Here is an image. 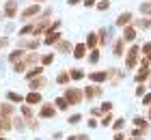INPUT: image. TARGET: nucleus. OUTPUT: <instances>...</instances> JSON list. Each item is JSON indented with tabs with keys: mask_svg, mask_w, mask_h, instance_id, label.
I'll use <instances>...</instances> for the list:
<instances>
[{
	"mask_svg": "<svg viewBox=\"0 0 151 140\" xmlns=\"http://www.w3.org/2000/svg\"><path fill=\"white\" fill-rule=\"evenodd\" d=\"M140 11H142V15H151V2H142Z\"/></svg>",
	"mask_w": 151,
	"mask_h": 140,
	"instance_id": "16",
	"label": "nucleus"
},
{
	"mask_svg": "<svg viewBox=\"0 0 151 140\" xmlns=\"http://www.w3.org/2000/svg\"><path fill=\"white\" fill-rule=\"evenodd\" d=\"M67 4H71V6L73 4H80V0H67Z\"/></svg>",
	"mask_w": 151,
	"mask_h": 140,
	"instance_id": "35",
	"label": "nucleus"
},
{
	"mask_svg": "<svg viewBox=\"0 0 151 140\" xmlns=\"http://www.w3.org/2000/svg\"><path fill=\"white\" fill-rule=\"evenodd\" d=\"M56 50H63V52H69L71 45L67 43V41H60V43H56Z\"/></svg>",
	"mask_w": 151,
	"mask_h": 140,
	"instance_id": "17",
	"label": "nucleus"
},
{
	"mask_svg": "<svg viewBox=\"0 0 151 140\" xmlns=\"http://www.w3.org/2000/svg\"><path fill=\"white\" fill-rule=\"evenodd\" d=\"M95 4V0H84V6H93Z\"/></svg>",
	"mask_w": 151,
	"mask_h": 140,
	"instance_id": "34",
	"label": "nucleus"
},
{
	"mask_svg": "<svg viewBox=\"0 0 151 140\" xmlns=\"http://www.w3.org/2000/svg\"><path fill=\"white\" fill-rule=\"evenodd\" d=\"M39 13V4H32V6H28L24 13H22V17H28V15H37Z\"/></svg>",
	"mask_w": 151,
	"mask_h": 140,
	"instance_id": "11",
	"label": "nucleus"
},
{
	"mask_svg": "<svg viewBox=\"0 0 151 140\" xmlns=\"http://www.w3.org/2000/svg\"><path fill=\"white\" fill-rule=\"evenodd\" d=\"M147 78H149V65H147V60H142V69L138 71V75H136V82H142Z\"/></svg>",
	"mask_w": 151,
	"mask_h": 140,
	"instance_id": "3",
	"label": "nucleus"
},
{
	"mask_svg": "<svg viewBox=\"0 0 151 140\" xmlns=\"http://www.w3.org/2000/svg\"><path fill=\"white\" fill-rule=\"evenodd\" d=\"M123 125H125V123H123V118H116V121H114V129H121Z\"/></svg>",
	"mask_w": 151,
	"mask_h": 140,
	"instance_id": "30",
	"label": "nucleus"
},
{
	"mask_svg": "<svg viewBox=\"0 0 151 140\" xmlns=\"http://www.w3.org/2000/svg\"><path fill=\"white\" fill-rule=\"evenodd\" d=\"M41 101V95L39 93H30L28 97H26V103H30V106H35V103H39Z\"/></svg>",
	"mask_w": 151,
	"mask_h": 140,
	"instance_id": "9",
	"label": "nucleus"
},
{
	"mask_svg": "<svg viewBox=\"0 0 151 140\" xmlns=\"http://www.w3.org/2000/svg\"><path fill=\"white\" fill-rule=\"evenodd\" d=\"M136 95H145V86H138V88H136Z\"/></svg>",
	"mask_w": 151,
	"mask_h": 140,
	"instance_id": "33",
	"label": "nucleus"
},
{
	"mask_svg": "<svg viewBox=\"0 0 151 140\" xmlns=\"http://www.w3.org/2000/svg\"><path fill=\"white\" fill-rule=\"evenodd\" d=\"M151 26V19H140L138 22V28H149Z\"/></svg>",
	"mask_w": 151,
	"mask_h": 140,
	"instance_id": "25",
	"label": "nucleus"
},
{
	"mask_svg": "<svg viewBox=\"0 0 151 140\" xmlns=\"http://www.w3.org/2000/svg\"><path fill=\"white\" fill-rule=\"evenodd\" d=\"M56 82L58 84H67V82H69V73H60L58 78H56Z\"/></svg>",
	"mask_w": 151,
	"mask_h": 140,
	"instance_id": "22",
	"label": "nucleus"
},
{
	"mask_svg": "<svg viewBox=\"0 0 151 140\" xmlns=\"http://www.w3.org/2000/svg\"><path fill=\"white\" fill-rule=\"evenodd\" d=\"M142 52L149 56V54H151V43H145V45H142Z\"/></svg>",
	"mask_w": 151,
	"mask_h": 140,
	"instance_id": "31",
	"label": "nucleus"
},
{
	"mask_svg": "<svg viewBox=\"0 0 151 140\" xmlns=\"http://www.w3.org/2000/svg\"><path fill=\"white\" fill-rule=\"evenodd\" d=\"M80 121H82V116L78 114V112H76V114H71V116H69V121H67V123H71V125H78Z\"/></svg>",
	"mask_w": 151,
	"mask_h": 140,
	"instance_id": "19",
	"label": "nucleus"
},
{
	"mask_svg": "<svg viewBox=\"0 0 151 140\" xmlns=\"http://www.w3.org/2000/svg\"><path fill=\"white\" fill-rule=\"evenodd\" d=\"M108 110H112V103H104L101 106V112H108Z\"/></svg>",
	"mask_w": 151,
	"mask_h": 140,
	"instance_id": "32",
	"label": "nucleus"
},
{
	"mask_svg": "<svg viewBox=\"0 0 151 140\" xmlns=\"http://www.w3.org/2000/svg\"><path fill=\"white\" fill-rule=\"evenodd\" d=\"M65 99L69 101V103H78V101L82 99V93H80V90H76V88H67Z\"/></svg>",
	"mask_w": 151,
	"mask_h": 140,
	"instance_id": "1",
	"label": "nucleus"
},
{
	"mask_svg": "<svg viewBox=\"0 0 151 140\" xmlns=\"http://www.w3.org/2000/svg\"><path fill=\"white\" fill-rule=\"evenodd\" d=\"M129 22H132V13H121V15H119V19H116V26H127Z\"/></svg>",
	"mask_w": 151,
	"mask_h": 140,
	"instance_id": "4",
	"label": "nucleus"
},
{
	"mask_svg": "<svg viewBox=\"0 0 151 140\" xmlns=\"http://www.w3.org/2000/svg\"><path fill=\"white\" fill-rule=\"evenodd\" d=\"M110 123H112V114H106L101 118V125H110Z\"/></svg>",
	"mask_w": 151,
	"mask_h": 140,
	"instance_id": "26",
	"label": "nucleus"
},
{
	"mask_svg": "<svg viewBox=\"0 0 151 140\" xmlns=\"http://www.w3.org/2000/svg\"><path fill=\"white\" fill-rule=\"evenodd\" d=\"M41 71H43V69H41V67H32L30 71L26 73V78H28V80H32V78H37V75H39Z\"/></svg>",
	"mask_w": 151,
	"mask_h": 140,
	"instance_id": "14",
	"label": "nucleus"
},
{
	"mask_svg": "<svg viewBox=\"0 0 151 140\" xmlns=\"http://www.w3.org/2000/svg\"><path fill=\"white\" fill-rule=\"evenodd\" d=\"M54 106H56L58 110H67V108H69V101H67L65 97H56V101H54Z\"/></svg>",
	"mask_w": 151,
	"mask_h": 140,
	"instance_id": "8",
	"label": "nucleus"
},
{
	"mask_svg": "<svg viewBox=\"0 0 151 140\" xmlns=\"http://www.w3.org/2000/svg\"><path fill=\"white\" fill-rule=\"evenodd\" d=\"M142 103H145V106H151V93H145V97H142Z\"/></svg>",
	"mask_w": 151,
	"mask_h": 140,
	"instance_id": "28",
	"label": "nucleus"
},
{
	"mask_svg": "<svg viewBox=\"0 0 151 140\" xmlns=\"http://www.w3.org/2000/svg\"><path fill=\"white\" fill-rule=\"evenodd\" d=\"M43 86H45V78H39V80H32L30 82V88H35V90L37 88H43Z\"/></svg>",
	"mask_w": 151,
	"mask_h": 140,
	"instance_id": "12",
	"label": "nucleus"
},
{
	"mask_svg": "<svg viewBox=\"0 0 151 140\" xmlns=\"http://www.w3.org/2000/svg\"><path fill=\"white\" fill-rule=\"evenodd\" d=\"M108 6H110V2H108V0H104V2H99V4H97V9H99V11H106Z\"/></svg>",
	"mask_w": 151,
	"mask_h": 140,
	"instance_id": "27",
	"label": "nucleus"
},
{
	"mask_svg": "<svg viewBox=\"0 0 151 140\" xmlns=\"http://www.w3.org/2000/svg\"><path fill=\"white\" fill-rule=\"evenodd\" d=\"M134 39H136V28L123 26V41H134Z\"/></svg>",
	"mask_w": 151,
	"mask_h": 140,
	"instance_id": "2",
	"label": "nucleus"
},
{
	"mask_svg": "<svg viewBox=\"0 0 151 140\" xmlns=\"http://www.w3.org/2000/svg\"><path fill=\"white\" fill-rule=\"evenodd\" d=\"M88 78H91L93 82H104V80L108 78V71H97V73H91Z\"/></svg>",
	"mask_w": 151,
	"mask_h": 140,
	"instance_id": "7",
	"label": "nucleus"
},
{
	"mask_svg": "<svg viewBox=\"0 0 151 140\" xmlns=\"http://www.w3.org/2000/svg\"><path fill=\"white\" fill-rule=\"evenodd\" d=\"M0 140H6V138H2V136H0Z\"/></svg>",
	"mask_w": 151,
	"mask_h": 140,
	"instance_id": "38",
	"label": "nucleus"
},
{
	"mask_svg": "<svg viewBox=\"0 0 151 140\" xmlns=\"http://www.w3.org/2000/svg\"><path fill=\"white\" fill-rule=\"evenodd\" d=\"M19 58H24V52H22V50H15V52L9 56V60H11V62H17Z\"/></svg>",
	"mask_w": 151,
	"mask_h": 140,
	"instance_id": "15",
	"label": "nucleus"
},
{
	"mask_svg": "<svg viewBox=\"0 0 151 140\" xmlns=\"http://www.w3.org/2000/svg\"><path fill=\"white\" fill-rule=\"evenodd\" d=\"M6 97H9V99H13V101H22V97H19V95H15V93H9Z\"/></svg>",
	"mask_w": 151,
	"mask_h": 140,
	"instance_id": "29",
	"label": "nucleus"
},
{
	"mask_svg": "<svg viewBox=\"0 0 151 140\" xmlns=\"http://www.w3.org/2000/svg\"><path fill=\"white\" fill-rule=\"evenodd\" d=\"M134 123L138 125V127H145V129H147V121H145V118H140V116H138V118H134Z\"/></svg>",
	"mask_w": 151,
	"mask_h": 140,
	"instance_id": "24",
	"label": "nucleus"
},
{
	"mask_svg": "<svg viewBox=\"0 0 151 140\" xmlns=\"http://www.w3.org/2000/svg\"><path fill=\"white\" fill-rule=\"evenodd\" d=\"M95 43H97V34H95V32H88V37H86V47H93Z\"/></svg>",
	"mask_w": 151,
	"mask_h": 140,
	"instance_id": "13",
	"label": "nucleus"
},
{
	"mask_svg": "<svg viewBox=\"0 0 151 140\" xmlns=\"http://www.w3.org/2000/svg\"><path fill=\"white\" fill-rule=\"evenodd\" d=\"M97 60H99V52L93 50L91 54H88V62H97Z\"/></svg>",
	"mask_w": 151,
	"mask_h": 140,
	"instance_id": "20",
	"label": "nucleus"
},
{
	"mask_svg": "<svg viewBox=\"0 0 151 140\" xmlns=\"http://www.w3.org/2000/svg\"><path fill=\"white\" fill-rule=\"evenodd\" d=\"M123 54V41H116V45H114V56H121Z\"/></svg>",
	"mask_w": 151,
	"mask_h": 140,
	"instance_id": "21",
	"label": "nucleus"
},
{
	"mask_svg": "<svg viewBox=\"0 0 151 140\" xmlns=\"http://www.w3.org/2000/svg\"><path fill=\"white\" fill-rule=\"evenodd\" d=\"M69 78H73V80H82V78H84V73H82L80 69H73V71L69 73Z\"/></svg>",
	"mask_w": 151,
	"mask_h": 140,
	"instance_id": "18",
	"label": "nucleus"
},
{
	"mask_svg": "<svg viewBox=\"0 0 151 140\" xmlns=\"http://www.w3.org/2000/svg\"><path fill=\"white\" fill-rule=\"evenodd\" d=\"M41 116L52 118V116H54V108H52V106H41Z\"/></svg>",
	"mask_w": 151,
	"mask_h": 140,
	"instance_id": "10",
	"label": "nucleus"
},
{
	"mask_svg": "<svg viewBox=\"0 0 151 140\" xmlns=\"http://www.w3.org/2000/svg\"><path fill=\"white\" fill-rule=\"evenodd\" d=\"M73 54H76V58H82V56L86 54V43H78L73 47Z\"/></svg>",
	"mask_w": 151,
	"mask_h": 140,
	"instance_id": "6",
	"label": "nucleus"
},
{
	"mask_svg": "<svg viewBox=\"0 0 151 140\" xmlns=\"http://www.w3.org/2000/svg\"><path fill=\"white\" fill-rule=\"evenodd\" d=\"M123 138H125V136H121V134H116V138H114V140H123Z\"/></svg>",
	"mask_w": 151,
	"mask_h": 140,
	"instance_id": "36",
	"label": "nucleus"
},
{
	"mask_svg": "<svg viewBox=\"0 0 151 140\" xmlns=\"http://www.w3.org/2000/svg\"><path fill=\"white\" fill-rule=\"evenodd\" d=\"M52 60H54V54H45V56H43V60H41V65H50Z\"/></svg>",
	"mask_w": 151,
	"mask_h": 140,
	"instance_id": "23",
	"label": "nucleus"
},
{
	"mask_svg": "<svg viewBox=\"0 0 151 140\" xmlns=\"http://www.w3.org/2000/svg\"><path fill=\"white\" fill-rule=\"evenodd\" d=\"M69 140H76V136H71V138H69Z\"/></svg>",
	"mask_w": 151,
	"mask_h": 140,
	"instance_id": "37",
	"label": "nucleus"
},
{
	"mask_svg": "<svg viewBox=\"0 0 151 140\" xmlns=\"http://www.w3.org/2000/svg\"><path fill=\"white\" fill-rule=\"evenodd\" d=\"M15 11H17V4L13 2V0H9V4L4 6V13H6V17H13V15H15Z\"/></svg>",
	"mask_w": 151,
	"mask_h": 140,
	"instance_id": "5",
	"label": "nucleus"
}]
</instances>
